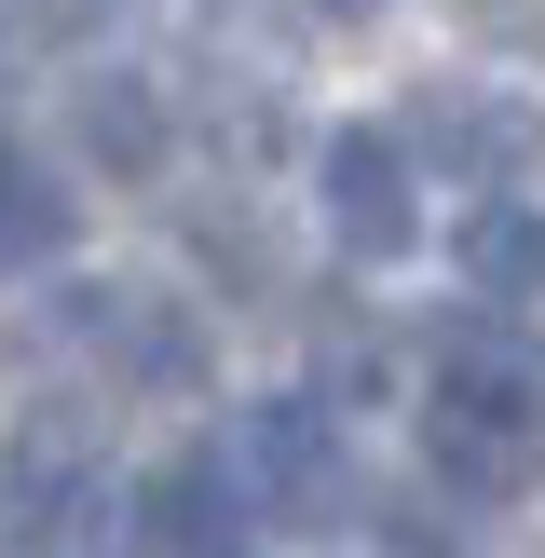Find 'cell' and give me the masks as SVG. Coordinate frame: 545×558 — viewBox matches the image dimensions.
Here are the masks:
<instances>
[{"label":"cell","instance_id":"1","mask_svg":"<svg viewBox=\"0 0 545 558\" xmlns=\"http://www.w3.org/2000/svg\"><path fill=\"white\" fill-rule=\"evenodd\" d=\"M218 463H232L245 518H272V532H341L354 518V463H341V409L327 396H259Z\"/></svg>","mask_w":545,"mask_h":558},{"label":"cell","instance_id":"2","mask_svg":"<svg viewBox=\"0 0 545 558\" xmlns=\"http://www.w3.org/2000/svg\"><path fill=\"white\" fill-rule=\"evenodd\" d=\"M423 450H436V477L477 490V505L518 490V477H532V368L463 341V368L436 381V409H423Z\"/></svg>","mask_w":545,"mask_h":558},{"label":"cell","instance_id":"3","mask_svg":"<svg viewBox=\"0 0 545 558\" xmlns=\"http://www.w3.org/2000/svg\"><path fill=\"white\" fill-rule=\"evenodd\" d=\"M327 232L354 245V259H409V232H423V191H409V136H327Z\"/></svg>","mask_w":545,"mask_h":558},{"label":"cell","instance_id":"4","mask_svg":"<svg viewBox=\"0 0 545 558\" xmlns=\"http://www.w3.org/2000/svg\"><path fill=\"white\" fill-rule=\"evenodd\" d=\"M69 314L96 327V354L136 381V396H205V327H191V300H123V287H82Z\"/></svg>","mask_w":545,"mask_h":558},{"label":"cell","instance_id":"5","mask_svg":"<svg viewBox=\"0 0 545 558\" xmlns=\"http://www.w3.org/2000/svg\"><path fill=\"white\" fill-rule=\"evenodd\" d=\"M245 490H232V463H164L150 490H136V558H245Z\"/></svg>","mask_w":545,"mask_h":558},{"label":"cell","instance_id":"6","mask_svg":"<svg viewBox=\"0 0 545 558\" xmlns=\"http://www.w3.org/2000/svg\"><path fill=\"white\" fill-rule=\"evenodd\" d=\"M164 136H178V109H164L136 69L69 82V150H82V163H109V178H150V163H164Z\"/></svg>","mask_w":545,"mask_h":558},{"label":"cell","instance_id":"7","mask_svg":"<svg viewBox=\"0 0 545 558\" xmlns=\"http://www.w3.org/2000/svg\"><path fill=\"white\" fill-rule=\"evenodd\" d=\"M423 136H436V163H463L491 191L545 163V109L532 96H423Z\"/></svg>","mask_w":545,"mask_h":558},{"label":"cell","instance_id":"8","mask_svg":"<svg viewBox=\"0 0 545 558\" xmlns=\"http://www.w3.org/2000/svg\"><path fill=\"white\" fill-rule=\"evenodd\" d=\"M69 232H82L69 178H55L41 150H0V272H41V259H69Z\"/></svg>","mask_w":545,"mask_h":558},{"label":"cell","instance_id":"9","mask_svg":"<svg viewBox=\"0 0 545 558\" xmlns=\"http://www.w3.org/2000/svg\"><path fill=\"white\" fill-rule=\"evenodd\" d=\"M463 287L477 300H545V218L532 205H477L463 218Z\"/></svg>","mask_w":545,"mask_h":558},{"label":"cell","instance_id":"10","mask_svg":"<svg viewBox=\"0 0 545 558\" xmlns=\"http://www.w3.org/2000/svg\"><path fill=\"white\" fill-rule=\"evenodd\" d=\"M314 14H341V27H354V14H382V0H314Z\"/></svg>","mask_w":545,"mask_h":558}]
</instances>
